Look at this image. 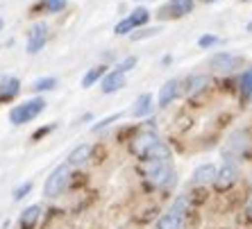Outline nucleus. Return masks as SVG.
<instances>
[{
	"mask_svg": "<svg viewBox=\"0 0 252 229\" xmlns=\"http://www.w3.org/2000/svg\"><path fill=\"white\" fill-rule=\"evenodd\" d=\"M66 7V0H46V9L50 14H57Z\"/></svg>",
	"mask_w": 252,
	"mask_h": 229,
	"instance_id": "nucleus-22",
	"label": "nucleus"
},
{
	"mask_svg": "<svg viewBox=\"0 0 252 229\" xmlns=\"http://www.w3.org/2000/svg\"><path fill=\"white\" fill-rule=\"evenodd\" d=\"M236 177H239V172H236L234 166H232V164H225L223 168L216 172V179H214V182H216V186L220 188V191H225V188H229L232 184L236 182Z\"/></svg>",
	"mask_w": 252,
	"mask_h": 229,
	"instance_id": "nucleus-7",
	"label": "nucleus"
},
{
	"mask_svg": "<svg viewBox=\"0 0 252 229\" xmlns=\"http://www.w3.org/2000/svg\"><path fill=\"white\" fill-rule=\"evenodd\" d=\"M248 213L252 216V200H250V204H248Z\"/></svg>",
	"mask_w": 252,
	"mask_h": 229,
	"instance_id": "nucleus-30",
	"label": "nucleus"
},
{
	"mask_svg": "<svg viewBox=\"0 0 252 229\" xmlns=\"http://www.w3.org/2000/svg\"><path fill=\"white\" fill-rule=\"evenodd\" d=\"M209 66L214 71H232V68L239 66V57H234V55H229V53H218L211 57Z\"/></svg>",
	"mask_w": 252,
	"mask_h": 229,
	"instance_id": "nucleus-5",
	"label": "nucleus"
},
{
	"mask_svg": "<svg viewBox=\"0 0 252 229\" xmlns=\"http://www.w3.org/2000/svg\"><path fill=\"white\" fill-rule=\"evenodd\" d=\"M166 9H170L175 16H184V14H189L193 9V0H168Z\"/></svg>",
	"mask_w": 252,
	"mask_h": 229,
	"instance_id": "nucleus-17",
	"label": "nucleus"
},
{
	"mask_svg": "<svg viewBox=\"0 0 252 229\" xmlns=\"http://www.w3.org/2000/svg\"><path fill=\"white\" fill-rule=\"evenodd\" d=\"M55 84H57L55 77H41V80H36V82L32 84V88H34V91H50V88H55Z\"/></svg>",
	"mask_w": 252,
	"mask_h": 229,
	"instance_id": "nucleus-20",
	"label": "nucleus"
},
{
	"mask_svg": "<svg viewBox=\"0 0 252 229\" xmlns=\"http://www.w3.org/2000/svg\"><path fill=\"white\" fill-rule=\"evenodd\" d=\"M177 91H180V82H177V80H168V82L161 86V91H159V107H166L168 102L175 100Z\"/></svg>",
	"mask_w": 252,
	"mask_h": 229,
	"instance_id": "nucleus-11",
	"label": "nucleus"
},
{
	"mask_svg": "<svg viewBox=\"0 0 252 229\" xmlns=\"http://www.w3.org/2000/svg\"><path fill=\"white\" fill-rule=\"evenodd\" d=\"M159 139L155 134H150V132H146V134H141L134 139V143H132V152L134 154H141V157H146V152L150 150V147L157 143Z\"/></svg>",
	"mask_w": 252,
	"mask_h": 229,
	"instance_id": "nucleus-10",
	"label": "nucleus"
},
{
	"mask_svg": "<svg viewBox=\"0 0 252 229\" xmlns=\"http://www.w3.org/2000/svg\"><path fill=\"white\" fill-rule=\"evenodd\" d=\"M132 29H134V23H132L129 18H125V21H121V23L114 28V32H116V34H127V32H132Z\"/></svg>",
	"mask_w": 252,
	"mask_h": 229,
	"instance_id": "nucleus-23",
	"label": "nucleus"
},
{
	"mask_svg": "<svg viewBox=\"0 0 252 229\" xmlns=\"http://www.w3.org/2000/svg\"><path fill=\"white\" fill-rule=\"evenodd\" d=\"M39 216H41V206L39 204L28 206V209L21 213V229H32L36 225V220H39Z\"/></svg>",
	"mask_w": 252,
	"mask_h": 229,
	"instance_id": "nucleus-15",
	"label": "nucleus"
},
{
	"mask_svg": "<svg viewBox=\"0 0 252 229\" xmlns=\"http://www.w3.org/2000/svg\"><path fill=\"white\" fill-rule=\"evenodd\" d=\"M189 206L187 198H180V200L175 202V206L170 209L168 213H164V216L159 218L157 223V229H182V223H184V209Z\"/></svg>",
	"mask_w": 252,
	"mask_h": 229,
	"instance_id": "nucleus-3",
	"label": "nucleus"
},
{
	"mask_svg": "<svg viewBox=\"0 0 252 229\" xmlns=\"http://www.w3.org/2000/svg\"><path fill=\"white\" fill-rule=\"evenodd\" d=\"M216 166L214 164H205L200 166L198 171L193 172V184L195 186H205V184H211L214 179H216Z\"/></svg>",
	"mask_w": 252,
	"mask_h": 229,
	"instance_id": "nucleus-8",
	"label": "nucleus"
},
{
	"mask_svg": "<svg viewBox=\"0 0 252 229\" xmlns=\"http://www.w3.org/2000/svg\"><path fill=\"white\" fill-rule=\"evenodd\" d=\"M105 75V66H95V68H91V71L84 75V80H82V86L84 88H89V86H94L95 82H98L100 77Z\"/></svg>",
	"mask_w": 252,
	"mask_h": 229,
	"instance_id": "nucleus-18",
	"label": "nucleus"
},
{
	"mask_svg": "<svg viewBox=\"0 0 252 229\" xmlns=\"http://www.w3.org/2000/svg\"><path fill=\"white\" fill-rule=\"evenodd\" d=\"M241 88H243L246 95H252V68L241 75Z\"/></svg>",
	"mask_w": 252,
	"mask_h": 229,
	"instance_id": "nucleus-21",
	"label": "nucleus"
},
{
	"mask_svg": "<svg viewBox=\"0 0 252 229\" xmlns=\"http://www.w3.org/2000/svg\"><path fill=\"white\" fill-rule=\"evenodd\" d=\"M246 145H248L246 134H236V136H232V147H234V150H243Z\"/></svg>",
	"mask_w": 252,
	"mask_h": 229,
	"instance_id": "nucleus-28",
	"label": "nucleus"
},
{
	"mask_svg": "<svg viewBox=\"0 0 252 229\" xmlns=\"http://www.w3.org/2000/svg\"><path fill=\"white\" fill-rule=\"evenodd\" d=\"M89 157H91V145L82 143V145H77L75 150L68 154V166H82V164H87Z\"/></svg>",
	"mask_w": 252,
	"mask_h": 229,
	"instance_id": "nucleus-16",
	"label": "nucleus"
},
{
	"mask_svg": "<svg viewBox=\"0 0 252 229\" xmlns=\"http://www.w3.org/2000/svg\"><path fill=\"white\" fill-rule=\"evenodd\" d=\"M46 39H48V25L46 23H36L34 28L30 29V39H28V53L34 55L39 53L43 46H46Z\"/></svg>",
	"mask_w": 252,
	"mask_h": 229,
	"instance_id": "nucleus-4",
	"label": "nucleus"
},
{
	"mask_svg": "<svg viewBox=\"0 0 252 229\" xmlns=\"http://www.w3.org/2000/svg\"><path fill=\"white\" fill-rule=\"evenodd\" d=\"M68 177H70L68 166H57V168L50 172V177L46 179V188H43L46 198H57L66 188V184H68Z\"/></svg>",
	"mask_w": 252,
	"mask_h": 229,
	"instance_id": "nucleus-2",
	"label": "nucleus"
},
{
	"mask_svg": "<svg viewBox=\"0 0 252 229\" xmlns=\"http://www.w3.org/2000/svg\"><path fill=\"white\" fill-rule=\"evenodd\" d=\"M248 32H252V21H250V23H248Z\"/></svg>",
	"mask_w": 252,
	"mask_h": 229,
	"instance_id": "nucleus-31",
	"label": "nucleus"
},
{
	"mask_svg": "<svg viewBox=\"0 0 252 229\" xmlns=\"http://www.w3.org/2000/svg\"><path fill=\"white\" fill-rule=\"evenodd\" d=\"M125 84H127L125 73H121V71L107 73V75L102 77V93H114V91H118V88H123Z\"/></svg>",
	"mask_w": 252,
	"mask_h": 229,
	"instance_id": "nucleus-6",
	"label": "nucleus"
},
{
	"mask_svg": "<svg viewBox=\"0 0 252 229\" xmlns=\"http://www.w3.org/2000/svg\"><path fill=\"white\" fill-rule=\"evenodd\" d=\"M161 32V28H150V29H141L136 34H132V41H139V39H146V36H155Z\"/></svg>",
	"mask_w": 252,
	"mask_h": 229,
	"instance_id": "nucleus-25",
	"label": "nucleus"
},
{
	"mask_svg": "<svg viewBox=\"0 0 252 229\" xmlns=\"http://www.w3.org/2000/svg\"><path fill=\"white\" fill-rule=\"evenodd\" d=\"M118 118H121V116H109V118H105L102 123L94 125V132H100V129H102V127H107V125H109V123H114V120H118Z\"/></svg>",
	"mask_w": 252,
	"mask_h": 229,
	"instance_id": "nucleus-29",
	"label": "nucleus"
},
{
	"mask_svg": "<svg viewBox=\"0 0 252 229\" xmlns=\"http://www.w3.org/2000/svg\"><path fill=\"white\" fill-rule=\"evenodd\" d=\"M129 21L134 23V28H139V25H146L148 23V18H150V12H148L146 7H136L134 12L129 14Z\"/></svg>",
	"mask_w": 252,
	"mask_h": 229,
	"instance_id": "nucleus-19",
	"label": "nucleus"
},
{
	"mask_svg": "<svg viewBox=\"0 0 252 229\" xmlns=\"http://www.w3.org/2000/svg\"><path fill=\"white\" fill-rule=\"evenodd\" d=\"M207 84H209V77L207 75H191L184 82V91H187V95H195L200 91H205Z\"/></svg>",
	"mask_w": 252,
	"mask_h": 229,
	"instance_id": "nucleus-14",
	"label": "nucleus"
},
{
	"mask_svg": "<svg viewBox=\"0 0 252 229\" xmlns=\"http://www.w3.org/2000/svg\"><path fill=\"white\" fill-rule=\"evenodd\" d=\"M146 159H148V161H155V164H164L166 159H170L168 145H166V143H161V141H157V143H155V145L146 152Z\"/></svg>",
	"mask_w": 252,
	"mask_h": 229,
	"instance_id": "nucleus-13",
	"label": "nucleus"
},
{
	"mask_svg": "<svg viewBox=\"0 0 252 229\" xmlns=\"http://www.w3.org/2000/svg\"><path fill=\"white\" fill-rule=\"evenodd\" d=\"M136 66V57H127V59H123L121 64L114 68V71H121V73H125V71H129V68H134Z\"/></svg>",
	"mask_w": 252,
	"mask_h": 229,
	"instance_id": "nucleus-27",
	"label": "nucleus"
},
{
	"mask_svg": "<svg viewBox=\"0 0 252 229\" xmlns=\"http://www.w3.org/2000/svg\"><path fill=\"white\" fill-rule=\"evenodd\" d=\"M202 2H216V0H202Z\"/></svg>",
	"mask_w": 252,
	"mask_h": 229,
	"instance_id": "nucleus-32",
	"label": "nucleus"
},
{
	"mask_svg": "<svg viewBox=\"0 0 252 229\" xmlns=\"http://www.w3.org/2000/svg\"><path fill=\"white\" fill-rule=\"evenodd\" d=\"M153 95L150 93H141L139 98H136L134 107H132V116L134 118H143V116H150V112H153Z\"/></svg>",
	"mask_w": 252,
	"mask_h": 229,
	"instance_id": "nucleus-9",
	"label": "nucleus"
},
{
	"mask_svg": "<svg viewBox=\"0 0 252 229\" xmlns=\"http://www.w3.org/2000/svg\"><path fill=\"white\" fill-rule=\"evenodd\" d=\"M0 29H2V18H0Z\"/></svg>",
	"mask_w": 252,
	"mask_h": 229,
	"instance_id": "nucleus-33",
	"label": "nucleus"
},
{
	"mask_svg": "<svg viewBox=\"0 0 252 229\" xmlns=\"http://www.w3.org/2000/svg\"><path fill=\"white\" fill-rule=\"evenodd\" d=\"M46 109V102L43 98H34V100H28L23 105L14 107L12 112H9V120L14 125H23V123H30V120H34L39 114Z\"/></svg>",
	"mask_w": 252,
	"mask_h": 229,
	"instance_id": "nucleus-1",
	"label": "nucleus"
},
{
	"mask_svg": "<svg viewBox=\"0 0 252 229\" xmlns=\"http://www.w3.org/2000/svg\"><path fill=\"white\" fill-rule=\"evenodd\" d=\"M243 2H252V0H243Z\"/></svg>",
	"mask_w": 252,
	"mask_h": 229,
	"instance_id": "nucleus-34",
	"label": "nucleus"
},
{
	"mask_svg": "<svg viewBox=\"0 0 252 229\" xmlns=\"http://www.w3.org/2000/svg\"><path fill=\"white\" fill-rule=\"evenodd\" d=\"M218 41H220L218 36H214V34H205V36H200V39H198V46H200V48H211V46H216Z\"/></svg>",
	"mask_w": 252,
	"mask_h": 229,
	"instance_id": "nucleus-24",
	"label": "nucleus"
},
{
	"mask_svg": "<svg viewBox=\"0 0 252 229\" xmlns=\"http://www.w3.org/2000/svg\"><path fill=\"white\" fill-rule=\"evenodd\" d=\"M18 91H21V82H18L16 77H5V80L0 82V102L12 100Z\"/></svg>",
	"mask_w": 252,
	"mask_h": 229,
	"instance_id": "nucleus-12",
	"label": "nucleus"
},
{
	"mask_svg": "<svg viewBox=\"0 0 252 229\" xmlns=\"http://www.w3.org/2000/svg\"><path fill=\"white\" fill-rule=\"evenodd\" d=\"M32 191V182H25V184H21V186L14 191V200H23L25 195Z\"/></svg>",
	"mask_w": 252,
	"mask_h": 229,
	"instance_id": "nucleus-26",
	"label": "nucleus"
}]
</instances>
